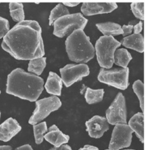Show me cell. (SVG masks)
Masks as SVG:
<instances>
[{
  "instance_id": "37",
  "label": "cell",
  "mask_w": 148,
  "mask_h": 150,
  "mask_svg": "<svg viewBox=\"0 0 148 150\" xmlns=\"http://www.w3.org/2000/svg\"><path fill=\"white\" fill-rule=\"evenodd\" d=\"M0 94H1V91H0Z\"/></svg>"
},
{
  "instance_id": "29",
  "label": "cell",
  "mask_w": 148,
  "mask_h": 150,
  "mask_svg": "<svg viewBox=\"0 0 148 150\" xmlns=\"http://www.w3.org/2000/svg\"><path fill=\"white\" fill-rule=\"evenodd\" d=\"M142 25H143V23L142 22H139L135 26L133 27V30H134V34H140V33L142 32Z\"/></svg>"
},
{
  "instance_id": "9",
  "label": "cell",
  "mask_w": 148,
  "mask_h": 150,
  "mask_svg": "<svg viewBox=\"0 0 148 150\" xmlns=\"http://www.w3.org/2000/svg\"><path fill=\"white\" fill-rule=\"evenodd\" d=\"M133 131L128 124H117L112 131L109 150H121L130 146Z\"/></svg>"
},
{
  "instance_id": "8",
  "label": "cell",
  "mask_w": 148,
  "mask_h": 150,
  "mask_svg": "<svg viewBox=\"0 0 148 150\" xmlns=\"http://www.w3.org/2000/svg\"><path fill=\"white\" fill-rule=\"evenodd\" d=\"M106 120L109 124L116 125L117 124L127 123V111L124 95L118 93L109 108L106 111Z\"/></svg>"
},
{
  "instance_id": "35",
  "label": "cell",
  "mask_w": 148,
  "mask_h": 150,
  "mask_svg": "<svg viewBox=\"0 0 148 150\" xmlns=\"http://www.w3.org/2000/svg\"><path fill=\"white\" fill-rule=\"evenodd\" d=\"M105 150H109V149H105ZM122 150H134V149H122Z\"/></svg>"
},
{
  "instance_id": "30",
  "label": "cell",
  "mask_w": 148,
  "mask_h": 150,
  "mask_svg": "<svg viewBox=\"0 0 148 150\" xmlns=\"http://www.w3.org/2000/svg\"><path fill=\"white\" fill-rule=\"evenodd\" d=\"M49 150H72V149L70 148V146H69L68 144H62L58 147H54V148H52Z\"/></svg>"
},
{
  "instance_id": "19",
  "label": "cell",
  "mask_w": 148,
  "mask_h": 150,
  "mask_svg": "<svg viewBox=\"0 0 148 150\" xmlns=\"http://www.w3.org/2000/svg\"><path fill=\"white\" fill-rule=\"evenodd\" d=\"M131 60V54L125 49H117L114 52V63L122 68H127Z\"/></svg>"
},
{
  "instance_id": "3",
  "label": "cell",
  "mask_w": 148,
  "mask_h": 150,
  "mask_svg": "<svg viewBox=\"0 0 148 150\" xmlns=\"http://www.w3.org/2000/svg\"><path fill=\"white\" fill-rule=\"evenodd\" d=\"M66 51L70 61L86 64L95 57V49L83 30H75L66 40Z\"/></svg>"
},
{
  "instance_id": "2",
  "label": "cell",
  "mask_w": 148,
  "mask_h": 150,
  "mask_svg": "<svg viewBox=\"0 0 148 150\" xmlns=\"http://www.w3.org/2000/svg\"><path fill=\"white\" fill-rule=\"evenodd\" d=\"M44 84L41 77L16 68L7 76L6 92L24 100L34 102L42 93Z\"/></svg>"
},
{
  "instance_id": "13",
  "label": "cell",
  "mask_w": 148,
  "mask_h": 150,
  "mask_svg": "<svg viewBox=\"0 0 148 150\" xmlns=\"http://www.w3.org/2000/svg\"><path fill=\"white\" fill-rule=\"evenodd\" d=\"M21 126L13 118H9L0 124V140L7 142L21 131Z\"/></svg>"
},
{
  "instance_id": "22",
  "label": "cell",
  "mask_w": 148,
  "mask_h": 150,
  "mask_svg": "<svg viewBox=\"0 0 148 150\" xmlns=\"http://www.w3.org/2000/svg\"><path fill=\"white\" fill-rule=\"evenodd\" d=\"M11 16L15 22L20 23L24 20V11L23 6L20 3H10L9 4Z\"/></svg>"
},
{
  "instance_id": "4",
  "label": "cell",
  "mask_w": 148,
  "mask_h": 150,
  "mask_svg": "<svg viewBox=\"0 0 148 150\" xmlns=\"http://www.w3.org/2000/svg\"><path fill=\"white\" fill-rule=\"evenodd\" d=\"M121 45V43L113 36H101L95 43V54L101 68H112L114 64V52Z\"/></svg>"
},
{
  "instance_id": "5",
  "label": "cell",
  "mask_w": 148,
  "mask_h": 150,
  "mask_svg": "<svg viewBox=\"0 0 148 150\" xmlns=\"http://www.w3.org/2000/svg\"><path fill=\"white\" fill-rule=\"evenodd\" d=\"M88 22V19H86L81 13L69 14L61 17L53 23V35L62 38L70 35L75 30L83 31Z\"/></svg>"
},
{
  "instance_id": "7",
  "label": "cell",
  "mask_w": 148,
  "mask_h": 150,
  "mask_svg": "<svg viewBox=\"0 0 148 150\" xmlns=\"http://www.w3.org/2000/svg\"><path fill=\"white\" fill-rule=\"evenodd\" d=\"M62 106V102L57 96H50L36 101V108L28 123L32 125L39 124L41 121L49 116L51 112L57 111Z\"/></svg>"
},
{
  "instance_id": "31",
  "label": "cell",
  "mask_w": 148,
  "mask_h": 150,
  "mask_svg": "<svg viewBox=\"0 0 148 150\" xmlns=\"http://www.w3.org/2000/svg\"><path fill=\"white\" fill-rule=\"evenodd\" d=\"M80 4L79 2H63V4L65 7H76Z\"/></svg>"
},
{
  "instance_id": "27",
  "label": "cell",
  "mask_w": 148,
  "mask_h": 150,
  "mask_svg": "<svg viewBox=\"0 0 148 150\" xmlns=\"http://www.w3.org/2000/svg\"><path fill=\"white\" fill-rule=\"evenodd\" d=\"M9 22L7 19L3 18V17L0 16V39L4 38L5 35L8 33L9 31Z\"/></svg>"
},
{
  "instance_id": "11",
  "label": "cell",
  "mask_w": 148,
  "mask_h": 150,
  "mask_svg": "<svg viewBox=\"0 0 148 150\" xmlns=\"http://www.w3.org/2000/svg\"><path fill=\"white\" fill-rule=\"evenodd\" d=\"M117 8V4L114 2L105 3H83L81 12L86 16L98 14L110 13Z\"/></svg>"
},
{
  "instance_id": "36",
  "label": "cell",
  "mask_w": 148,
  "mask_h": 150,
  "mask_svg": "<svg viewBox=\"0 0 148 150\" xmlns=\"http://www.w3.org/2000/svg\"><path fill=\"white\" fill-rule=\"evenodd\" d=\"M0 119H1V112H0Z\"/></svg>"
},
{
  "instance_id": "12",
  "label": "cell",
  "mask_w": 148,
  "mask_h": 150,
  "mask_svg": "<svg viewBox=\"0 0 148 150\" xmlns=\"http://www.w3.org/2000/svg\"><path fill=\"white\" fill-rule=\"evenodd\" d=\"M87 132L92 138L98 139L109 129V123L105 117L95 115L85 123Z\"/></svg>"
},
{
  "instance_id": "32",
  "label": "cell",
  "mask_w": 148,
  "mask_h": 150,
  "mask_svg": "<svg viewBox=\"0 0 148 150\" xmlns=\"http://www.w3.org/2000/svg\"><path fill=\"white\" fill-rule=\"evenodd\" d=\"M16 150H33V149L32 148L31 145L29 144H23L22 146L18 147L16 149Z\"/></svg>"
},
{
  "instance_id": "33",
  "label": "cell",
  "mask_w": 148,
  "mask_h": 150,
  "mask_svg": "<svg viewBox=\"0 0 148 150\" xmlns=\"http://www.w3.org/2000/svg\"><path fill=\"white\" fill-rule=\"evenodd\" d=\"M79 150H99V149L98 148H96L95 146H92V145L87 144V145L83 146V148H81V149Z\"/></svg>"
},
{
  "instance_id": "24",
  "label": "cell",
  "mask_w": 148,
  "mask_h": 150,
  "mask_svg": "<svg viewBox=\"0 0 148 150\" xmlns=\"http://www.w3.org/2000/svg\"><path fill=\"white\" fill-rule=\"evenodd\" d=\"M47 131H48V127L46 122H41L39 124L33 125V133H34L36 144H40L42 143L44 136L47 132Z\"/></svg>"
},
{
  "instance_id": "1",
  "label": "cell",
  "mask_w": 148,
  "mask_h": 150,
  "mask_svg": "<svg viewBox=\"0 0 148 150\" xmlns=\"http://www.w3.org/2000/svg\"><path fill=\"white\" fill-rule=\"evenodd\" d=\"M2 48L17 60H33L45 55L41 28L35 20H23L8 31Z\"/></svg>"
},
{
  "instance_id": "16",
  "label": "cell",
  "mask_w": 148,
  "mask_h": 150,
  "mask_svg": "<svg viewBox=\"0 0 148 150\" xmlns=\"http://www.w3.org/2000/svg\"><path fill=\"white\" fill-rule=\"evenodd\" d=\"M128 126L140 140L141 143H144V115L142 112H138L128 122Z\"/></svg>"
},
{
  "instance_id": "17",
  "label": "cell",
  "mask_w": 148,
  "mask_h": 150,
  "mask_svg": "<svg viewBox=\"0 0 148 150\" xmlns=\"http://www.w3.org/2000/svg\"><path fill=\"white\" fill-rule=\"evenodd\" d=\"M121 45L134 49L138 52H144V38L142 34H133L125 36L121 41Z\"/></svg>"
},
{
  "instance_id": "18",
  "label": "cell",
  "mask_w": 148,
  "mask_h": 150,
  "mask_svg": "<svg viewBox=\"0 0 148 150\" xmlns=\"http://www.w3.org/2000/svg\"><path fill=\"white\" fill-rule=\"evenodd\" d=\"M104 36H113L122 35V26L118 23H112V22H105V23H100L95 24Z\"/></svg>"
},
{
  "instance_id": "10",
  "label": "cell",
  "mask_w": 148,
  "mask_h": 150,
  "mask_svg": "<svg viewBox=\"0 0 148 150\" xmlns=\"http://www.w3.org/2000/svg\"><path fill=\"white\" fill-rule=\"evenodd\" d=\"M61 79L66 87H70L74 83L82 80L90 74L89 67L86 64H68L60 69Z\"/></svg>"
},
{
  "instance_id": "26",
  "label": "cell",
  "mask_w": 148,
  "mask_h": 150,
  "mask_svg": "<svg viewBox=\"0 0 148 150\" xmlns=\"http://www.w3.org/2000/svg\"><path fill=\"white\" fill-rule=\"evenodd\" d=\"M147 4V2L146 1V2H134L130 4L132 12L137 19L144 20Z\"/></svg>"
},
{
  "instance_id": "6",
  "label": "cell",
  "mask_w": 148,
  "mask_h": 150,
  "mask_svg": "<svg viewBox=\"0 0 148 150\" xmlns=\"http://www.w3.org/2000/svg\"><path fill=\"white\" fill-rule=\"evenodd\" d=\"M129 74L128 67L109 69L101 68L98 74V80L102 83L125 91L129 86Z\"/></svg>"
},
{
  "instance_id": "34",
  "label": "cell",
  "mask_w": 148,
  "mask_h": 150,
  "mask_svg": "<svg viewBox=\"0 0 148 150\" xmlns=\"http://www.w3.org/2000/svg\"><path fill=\"white\" fill-rule=\"evenodd\" d=\"M0 150H12L10 145H0Z\"/></svg>"
},
{
  "instance_id": "14",
  "label": "cell",
  "mask_w": 148,
  "mask_h": 150,
  "mask_svg": "<svg viewBox=\"0 0 148 150\" xmlns=\"http://www.w3.org/2000/svg\"><path fill=\"white\" fill-rule=\"evenodd\" d=\"M48 130L49 132L45 134L44 139L51 144H53V146L58 147L62 144H66L69 141V136L63 133L56 125H52L48 128Z\"/></svg>"
},
{
  "instance_id": "23",
  "label": "cell",
  "mask_w": 148,
  "mask_h": 150,
  "mask_svg": "<svg viewBox=\"0 0 148 150\" xmlns=\"http://www.w3.org/2000/svg\"><path fill=\"white\" fill-rule=\"evenodd\" d=\"M69 14V10L63 4H58L50 12L49 18V26H51L59 18L67 16Z\"/></svg>"
},
{
  "instance_id": "20",
  "label": "cell",
  "mask_w": 148,
  "mask_h": 150,
  "mask_svg": "<svg viewBox=\"0 0 148 150\" xmlns=\"http://www.w3.org/2000/svg\"><path fill=\"white\" fill-rule=\"evenodd\" d=\"M46 66V57H40V58L30 60L28 66V71L33 74L39 76L42 74L43 70Z\"/></svg>"
},
{
  "instance_id": "28",
  "label": "cell",
  "mask_w": 148,
  "mask_h": 150,
  "mask_svg": "<svg viewBox=\"0 0 148 150\" xmlns=\"http://www.w3.org/2000/svg\"><path fill=\"white\" fill-rule=\"evenodd\" d=\"M133 25H123L122 27V35L124 37L127 36L130 34H131L132 31H133Z\"/></svg>"
},
{
  "instance_id": "15",
  "label": "cell",
  "mask_w": 148,
  "mask_h": 150,
  "mask_svg": "<svg viewBox=\"0 0 148 150\" xmlns=\"http://www.w3.org/2000/svg\"><path fill=\"white\" fill-rule=\"evenodd\" d=\"M47 93L54 96H60L62 94L63 81L58 75L54 72H49V77L44 86Z\"/></svg>"
},
{
  "instance_id": "25",
  "label": "cell",
  "mask_w": 148,
  "mask_h": 150,
  "mask_svg": "<svg viewBox=\"0 0 148 150\" xmlns=\"http://www.w3.org/2000/svg\"><path fill=\"white\" fill-rule=\"evenodd\" d=\"M133 90L135 95H137L139 103H140V108L142 111L145 109V93H144V84L141 80H137L133 84Z\"/></svg>"
},
{
  "instance_id": "21",
  "label": "cell",
  "mask_w": 148,
  "mask_h": 150,
  "mask_svg": "<svg viewBox=\"0 0 148 150\" xmlns=\"http://www.w3.org/2000/svg\"><path fill=\"white\" fill-rule=\"evenodd\" d=\"M104 95H105L104 89L92 90V89L88 87L86 89L84 97L88 104H94V103H97L102 101Z\"/></svg>"
}]
</instances>
